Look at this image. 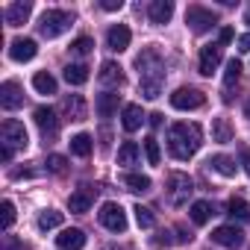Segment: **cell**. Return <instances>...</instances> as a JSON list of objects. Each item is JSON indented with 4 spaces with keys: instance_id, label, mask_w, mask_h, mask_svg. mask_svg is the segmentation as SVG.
Here are the masks:
<instances>
[{
    "instance_id": "39",
    "label": "cell",
    "mask_w": 250,
    "mask_h": 250,
    "mask_svg": "<svg viewBox=\"0 0 250 250\" xmlns=\"http://www.w3.org/2000/svg\"><path fill=\"white\" fill-rule=\"evenodd\" d=\"M0 250H30L21 238H15V235H6L3 238V247H0Z\"/></svg>"
},
{
    "instance_id": "28",
    "label": "cell",
    "mask_w": 250,
    "mask_h": 250,
    "mask_svg": "<svg viewBox=\"0 0 250 250\" xmlns=\"http://www.w3.org/2000/svg\"><path fill=\"white\" fill-rule=\"evenodd\" d=\"M65 80H68V85H83V83H88V68L74 62L65 68Z\"/></svg>"
},
{
    "instance_id": "42",
    "label": "cell",
    "mask_w": 250,
    "mask_h": 250,
    "mask_svg": "<svg viewBox=\"0 0 250 250\" xmlns=\"http://www.w3.org/2000/svg\"><path fill=\"white\" fill-rule=\"evenodd\" d=\"M238 50H241V53H250V33L238 39Z\"/></svg>"
},
{
    "instance_id": "4",
    "label": "cell",
    "mask_w": 250,
    "mask_h": 250,
    "mask_svg": "<svg viewBox=\"0 0 250 250\" xmlns=\"http://www.w3.org/2000/svg\"><path fill=\"white\" fill-rule=\"evenodd\" d=\"M0 145H6V147H12V150H24L27 147V130H24V124L21 121H15V118H6L3 121V127H0Z\"/></svg>"
},
{
    "instance_id": "19",
    "label": "cell",
    "mask_w": 250,
    "mask_h": 250,
    "mask_svg": "<svg viewBox=\"0 0 250 250\" xmlns=\"http://www.w3.org/2000/svg\"><path fill=\"white\" fill-rule=\"evenodd\" d=\"M62 112H65L71 121H85L88 109H85V100H83V94H68V97L62 100Z\"/></svg>"
},
{
    "instance_id": "32",
    "label": "cell",
    "mask_w": 250,
    "mask_h": 250,
    "mask_svg": "<svg viewBox=\"0 0 250 250\" xmlns=\"http://www.w3.org/2000/svg\"><path fill=\"white\" fill-rule=\"evenodd\" d=\"M12 224H15V203L12 200H3V206H0V229L9 232Z\"/></svg>"
},
{
    "instance_id": "23",
    "label": "cell",
    "mask_w": 250,
    "mask_h": 250,
    "mask_svg": "<svg viewBox=\"0 0 250 250\" xmlns=\"http://www.w3.org/2000/svg\"><path fill=\"white\" fill-rule=\"evenodd\" d=\"M139 156H142V150H139L136 142H124V145L118 147V165H124V168L139 165Z\"/></svg>"
},
{
    "instance_id": "36",
    "label": "cell",
    "mask_w": 250,
    "mask_h": 250,
    "mask_svg": "<svg viewBox=\"0 0 250 250\" xmlns=\"http://www.w3.org/2000/svg\"><path fill=\"white\" fill-rule=\"evenodd\" d=\"M227 212H229L232 218H241V221H244V218H250V206H247L241 197H232V200L227 203Z\"/></svg>"
},
{
    "instance_id": "47",
    "label": "cell",
    "mask_w": 250,
    "mask_h": 250,
    "mask_svg": "<svg viewBox=\"0 0 250 250\" xmlns=\"http://www.w3.org/2000/svg\"><path fill=\"white\" fill-rule=\"evenodd\" d=\"M244 118H247V121H250V100H247V103H244Z\"/></svg>"
},
{
    "instance_id": "17",
    "label": "cell",
    "mask_w": 250,
    "mask_h": 250,
    "mask_svg": "<svg viewBox=\"0 0 250 250\" xmlns=\"http://www.w3.org/2000/svg\"><path fill=\"white\" fill-rule=\"evenodd\" d=\"M33 15V3H30V0H18V3H12V6H6V24L9 27H21L27 18Z\"/></svg>"
},
{
    "instance_id": "15",
    "label": "cell",
    "mask_w": 250,
    "mask_h": 250,
    "mask_svg": "<svg viewBox=\"0 0 250 250\" xmlns=\"http://www.w3.org/2000/svg\"><path fill=\"white\" fill-rule=\"evenodd\" d=\"M97 80H100L103 88H118V85H124V71H121L118 62H103Z\"/></svg>"
},
{
    "instance_id": "14",
    "label": "cell",
    "mask_w": 250,
    "mask_h": 250,
    "mask_svg": "<svg viewBox=\"0 0 250 250\" xmlns=\"http://www.w3.org/2000/svg\"><path fill=\"white\" fill-rule=\"evenodd\" d=\"M56 244H59V250H83L85 247V232L80 227H68L56 235Z\"/></svg>"
},
{
    "instance_id": "31",
    "label": "cell",
    "mask_w": 250,
    "mask_h": 250,
    "mask_svg": "<svg viewBox=\"0 0 250 250\" xmlns=\"http://www.w3.org/2000/svg\"><path fill=\"white\" fill-rule=\"evenodd\" d=\"M124 186H127L130 191H139V194H145V191H150V177H145V174H127L124 177Z\"/></svg>"
},
{
    "instance_id": "46",
    "label": "cell",
    "mask_w": 250,
    "mask_h": 250,
    "mask_svg": "<svg viewBox=\"0 0 250 250\" xmlns=\"http://www.w3.org/2000/svg\"><path fill=\"white\" fill-rule=\"evenodd\" d=\"M156 244H171V238H168V232H159V238H156Z\"/></svg>"
},
{
    "instance_id": "13",
    "label": "cell",
    "mask_w": 250,
    "mask_h": 250,
    "mask_svg": "<svg viewBox=\"0 0 250 250\" xmlns=\"http://www.w3.org/2000/svg\"><path fill=\"white\" fill-rule=\"evenodd\" d=\"M130 39H133V33H130V27H124V24H112L109 33H106V44H109V50H115V53L127 50V47H130Z\"/></svg>"
},
{
    "instance_id": "22",
    "label": "cell",
    "mask_w": 250,
    "mask_h": 250,
    "mask_svg": "<svg viewBox=\"0 0 250 250\" xmlns=\"http://www.w3.org/2000/svg\"><path fill=\"white\" fill-rule=\"evenodd\" d=\"M118 103H121V94H112V91H103V94H97V115L100 118H112L115 112H118Z\"/></svg>"
},
{
    "instance_id": "1",
    "label": "cell",
    "mask_w": 250,
    "mask_h": 250,
    "mask_svg": "<svg viewBox=\"0 0 250 250\" xmlns=\"http://www.w3.org/2000/svg\"><path fill=\"white\" fill-rule=\"evenodd\" d=\"M136 68H139V85H142V94L147 100H156L162 94V85H165V62L162 56L153 50V47H145L139 56H136Z\"/></svg>"
},
{
    "instance_id": "45",
    "label": "cell",
    "mask_w": 250,
    "mask_h": 250,
    "mask_svg": "<svg viewBox=\"0 0 250 250\" xmlns=\"http://www.w3.org/2000/svg\"><path fill=\"white\" fill-rule=\"evenodd\" d=\"M241 159H244V171L250 174V150H241Z\"/></svg>"
},
{
    "instance_id": "20",
    "label": "cell",
    "mask_w": 250,
    "mask_h": 250,
    "mask_svg": "<svg viewBox=\"0 0 250 250\" xmlns=\"http://www.w3.org/2000/svg\"><path fill=\"white\" fill-rule=\"evenodd\" d=\"M171 15H174V3H171V0H153V3L147 6V18L153 24H168Z\"/></svg>"
},
{
    "instance_id": "21",
    "label": "cell",
    "mask_w": 250,
    "mask_h": 250,
    "mask_svg": "<svg viewBox=\"0 0 250 250\" xmlns=\"http://www.w3.org/2000/svg\"><path fill=\"white\" fill-rule=\"evenodd\" d=\"M91 200H94V191L85 186V188H80V191H74V194L68 197V209L77 212V215H83V212L91 209Z\"/></svg>"
},
{
    "instance_id": "8",
    "label": "cell",
    "mask_w": 250,
    "mask_h": 250,
    "mask_svg": "<svg viewBox=\"0 0 250 250\" xmlns=\"http://www.w3.org/2000/svg\"><path fill=\"white\" fill-rule=\"evenodd\" d=\"M33 121H36V127L42 130L44 139H53V136L59 133V118H56V112H53L50 106H39V109L33 112Z\"/></svg>"
},
{
    "instance_id": "41",
    "label": "cell",
    "mask_w": 250,
    "mask_h": 250,
    "mask_svg": "<svg viewBox=\"0 0 250 250\" xmlns=\"http://www.w3.org/2000/svg\"><path fill=\"white\" fill-rule=\"evenodd\" d=\"M232 36H235V33H232L229 27H224V30H221V36H218V44H229V42H232Z\"/></svg>"
},
{
    "instance_id": "10",
    "label": "cell",
    "mask_w": 250,
    "mask_h": 250,
    "mask_svg": "<svg viewBox=\"0 0 250 250\" xmlns=\"http://www.w3.org/2000/svg\"><path fill=\"white\" fill-rule=\"evenodd\" d=\"M212 241L221 244V247L235 250V247L244 244V232H241V227H235V224H224V227H218V229L212 232Z\"/></svg>"
},
{
    "instance_id": "30",
    "label": "cell",
    "mask_w": 250,
    "mask_h": 250,
    "mask_svg": "<svg viewBox=\"0 0 250 250\" xmlns=\"http://www.w3.org/2000/svg\"><path fill=\"white\" fill-rule=\"evenodd\" d=\"M62 221H65V215L62 212H56V209H44L42 215H39V229H56V227H62Z\"/></svg>"
},
{
    "instance_id": "27",
    "label": "cell",
    "mask_w": 250,
    "mask_h": 250,
    "mask_svg": "<svg viewBox=\"0 0 250 250\" xmlns=\"http://www.w3.org/2000/svg\"><path fill=\"white\" fill-rule=\"evenodd\" d=\"M188 215H191V221H194L197 227H203L215 212H212V206H209L206 200H194V203H191V209H188Z\"/></svg>"
},
{
    "instance_id": "7",
    "label": "cell",
    "mask_w": 250,
    "mask_h": 250,
    "mask_svg": "<svg viewBox=\"0 0 250 250\" xmlns=\"http://www.w3.org/2000/svg\"><path fill=\"white\" fill-rule=\"evenodd\" d=\"M203 100H206V97H203V91H197V88H191V85H188V88L183 85V88H177V91L171 94V106H174V109H180V112L200 109V106H203Z\"/></svg>"
},
{
    "instance_id": "9",
    "label": "cell",
    "mask_w": 250,
    "mask_h": 250,
    "mask_svg": "<svg viewBox=\"0 0 250 250\" xmlns=\"http://www.w3.org/2000/svg\"><path fill=\"white\" fill-rule=\"evenodd\" d=\"M221 59H224V44H206V47L200 50L197 71H200L203 77H212V71L221 65Z\"/></svg>"
},
{
    "instance_id": "25",
    "label": "cell",
    "mask_w": 250,
    "mask_h": 250,
    "mask_svg": "<svg viewBox=\"0 0 250 250\" xmlns=\"http://www.w3.org/2000/svg\"><path fill=\"white\" fill-rule=\"evenodd\" d=\"M209 165L221 174V177H235V171H238V165H235V159H229V156H224V153H218V156H212L209 159Z\"/></svg>"
},
{
    "instance_id": "48",
    "label": "cell",
    "mask_w": 250,
    "mask_h": 250,
    "mask_svg": "<svg viewBox=\"0 0 250 250\" xmlns=\"http://www.w3.org/2000/svg\"><path fill=\"white\" fill-rule=\"evenodd\" d=\"M244 24H250V9H247V12H244Z\"/></svg>"
},
{
    "instance_id": "12",
    "label": "cell",
    "mask_w": 250,
    "mask_h": 250,
    "mask_svg": "<svg viewBox=\"0 0 250 250\" xmlns=\"http://www.w3.org/2000/svg\"><path fill=\"white\" fill-rule=\"evenodd\" d=\"M24 103V88L15 83V80H6L3 85H0V106H3V109H18Z\"/></svg>"
},
{
    "instance_id": "11",
    "label": "cell",
    "mask_w": 250,
    "mask_h": 250,
    "mask_svg": "<svg viewBox=\"0 0 250 250\" xmlns=\"http://www.w3.org/2000/svg\"><path fill=\"white\" fill-rule=\"evenodd\" d=\"M168 188H171V197H168V200H171L174 206H183L186 197L194 191V188H191V180H188L186 174H171V177H168Z\"/></svg>"
},
{
    "instance_id": "2",
    "label": "cell",
    "mask_w": 250,
    "mask_h": 250,
    "mask_svg": "<svg viewBox=\"0 0 250 250\" xmlns=\"http://www.w3.org/2000/svg\"><path fill=\"white\" fill-rule=\"evenodd\" d=\"M200 139H203V133H200L197 124L180 121V124H174V127L168 130V150H171L174 159L186 162V159H191L200 150Z\"/></svg>"
},
{
    "instance_id": "35",
    "label": "cell",
    "mask_w": 250,
    "mask_h": 250,
    "mask_svg": "<svg viewBox=\"0 0 250 250\" xmlns=\"http://www.w3.org/2000/svg\"><path fill=\"white\" fill-rule=\"evenodd\" d=\"M145 156H147V162H150V165H159V162H162L159 142H156L153 136H147V139H145Z\"/></svg>"
},
{
    "instance_id": "33",
    "label": "cell",
    "mask_w": 250,
    "mask_h": 250,
    "mask_svg": "<svg viewBox=\"0 0 250 250\" xmlns=\"http://www.w3.org/2000/svg\"><path fill=\"white\" fill-rule=\"evenodd\" d=\"M241 77V62L238 59H229L227 62V71H224V88H232Z\"/></svg>"
},
{
    "instance_id": "26",
    "label": "cell",
    "mask_w": 250,
    "mask_h": 250,
    "mask_svg": "<svg viewBox=\"0 0 250 250\" xmlns=\"http://www.w3.org/2000/svg\"><path fill=\"white\" fill-rule=\"evenodd\" d=\"M91 147H94V142H91L88 133H77V136L71 139V153L80 156V159H85V156L91 153Z\"/></svg>"
},
{
    "instance_id": "44",
    "label": "cell",
    "mask_w": 250,
    "mask_h": 250,
    "mask_svg": "<svg viewBox=\"0 0 250 250\" xmlns=\"http://www.w3.org/2000/svg\"><path fill=\"white\" fill-rule=\"evenodd\" d=\"M12 153H15L12 147H6V145H0V159H3V162H9V159H12Z\"/></svg>"
},
{
    "instance_id": "29",
    "label": "cell",
    "mask_w": 250,
    "mask_h": 250,
    "mask_svg": "<svg viewBox=\"0 0 250 250\" xmlns=\"http://www.w3.org/2000/svg\"><path fill=\"white\" fill-rule=\"evenodd\" d=\"M33 88H36L39 94H56V80H53L47 71H39V74L33 77Z\"/></svg>"
},
{
    "instance_id": "5",
    "label": "cell",
    "mask_w": 250,
    "mask_h": 250,
    "mask_svg": "<svg viewBox=\"0 0 250 250\" xmlns=\"http://www.w3.org/2000/svg\"><path fill=\"white\" fill-rule=\"evenodd\" d=\"M186 24H188V30L191 33H209L215 24H218V15L212 12V9H206V6H188L186 9Z\"/></svg>"
},
{
    "instance_id": "37",
    "label": "cell",
    "mask_w": 250,
    "mask_h": 250,
    "mask_svg": "<svg viewBox=\"0 0 250 250\" xmlns=\"http://www.w3.org/2000/svg\"><path fill=\"white\" fill-rule=\"evenodd\" d=\"M91 47H94V42H91L88 36H80V39L71 44V53H74V56H88V53H91Z\"/></svg>"
},
{
    "instance_id": "40",
    "label": "cell",
    "mask_w": 250,
    "mask_h": 250,
    "mask_svg": "<svg viewBox=\"0 0 250 250\" xmlns=\"http://www.w3.org/2000/svg\"><path fill=\"white\" fill-rule=\"evenodd\" d=\"M106 12H118L121 6H124V0H103V3H100Z\"/></svg>"
},
{
    "instance_id": "34",
    "label": "cell",
    "mask_w": 250,
    "mask_h": 250,
    "mask_svg": "<svg viewBox=\"0 0 250 250\" xmlns=\"http://www.w3.org/2000/svg\"><path fill=\"white\" fill-rule=\"evenodd\" d=\"M133 212H136V221H139V227H142V229H150V227L156 224V215H153V209H147V206H142V203H139Z\"/></svg>"
},
{
    "instance_id": "6",
    "label": "cell",
    "mask_w": 250,
    "mask_h": 250,
    "mask_svg": "<svg viewBox=\"0 0 250 250\" xmlns=\"http://www.w3.org/2000/svg\"><path fill=\"white\" fill-rule=\"evenodd\" d=\"M100 224L109 229V232H124L127 229V212H124L118 203H103L100 212H97Z\"/></svg>"
},
{
    "instance_id": "18",
    "label": "cell",
    "mask_w": 250,
    "mask_h": 250,
    "mask_svg": "<svg viewBox=\"0 0 250 250\" xmlns=\"http://www.w3.org/2000/svg\"><path fill=\"white\" fill-rule=\"evenodd\" d=\"M142 121H145V112H142L139 103H127V106H124L121 124H124V130H127V133H136V130L142 127Z\"/></svg>"
},
{
    "instance_id": "16",
    "label": "cell",
    "mask_w": 250,
    "mask_h": 250,
    "mask_svg": "<svg viewBox=\"0 0 250 250\" xmlns=\"http://www.w3.org/2000/svg\"><path fill=\"white\" fill-rule=\"evenodd\" d=\"M36 53H39V44H36L33 39H15V42L9 44V56H12L15 62H30Z\"/></svg>"
},
{
    "instance_id": "24",
    "label": "cell",
    "mask_w": 250,
    "mask_h": 250,
    "mask_svg": "<svg viewBox=\"0 0 250 250\" xmlns=\"http://www.w3.org/2000/svg\"><path fill=\"white\" fill-rule=\"evenodd\" d=\"M212 142H218V145L232 142V124H229V118H215L212 121Z\"/></svg>"
},
{
    "instance_id": "38",
    "label": "cell",
    "mask_w": 250,
    "mask_h": 250,
    "mask_svg": "<svg viewBox=\"0 0 250 250\" xmlns=\"http://www.w3.org/2000/svg\"><path fill=\"white\" fill-rule=\"evenodd\" d=\"M47 171L50 174H65V168H68V159L65 156H59V153H53V156H47Z\"/></svg>"
},
{
    "instance_id": "3",
    "label": "cell",
    "mask_w": 250,
    "mask_h": 250,
    "mask_svg": "<svg viewBox=\"0 0 250 250\" xmlns=\"http://www.w3.org/2000/svg\"><path fill=\"white\" fill-rule=\"evenodd\" d=\"M71 24H74V15H71V12H65V9H47V12L42 15V21H39V33H42L44 39H56V36H62Z\"/></svg>"
},
{
    "instance_id": "43",
    "label": "cell",
    "mask_w": 250,
    "mask_h": 250,
    "mask_svg": "<svg viewBox=\"0 0 250 250\" xmlns=\"http://www.w3.org/2000/svg\"><path fill=\"white\" fill-rule=\"evenodd\" d=\"M147 121H150V127H162V112H150Z\"/></svg>"
}]
</instances>
